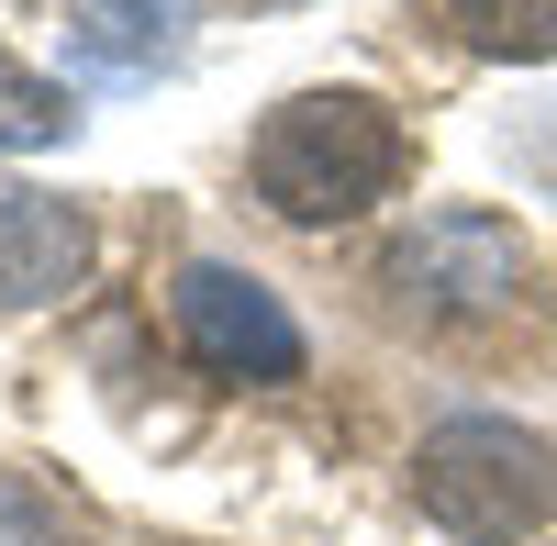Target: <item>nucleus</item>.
<instances>
[{
	"instance_id": "nucleus-1",
	"label": "nucleus",
	"mask_w": 557,
	"mask_h": 546,
	"mask_svg": "<svg viewBox=\"0 0 557 546\" xmlns=\"http://www.w3.org/2000/svg\"><path fill=\"white\" fill-rule=\"evenodd\" d=\"M401 167H412L401 112L368 89H301L257 123V201L290 223H346L368 201H391Z\"/></svg>"
},
{
	"instance_id": "nucleus-2",
	"label": "nucleus",
	"mask_w": 557,
	"mask_h": 546,
	"mask_svg": "<svg viewBox=\"0 0 557 546\" xmlns=\"http://www.w3.org/2000/svg\"><path fill=\"white\" fill-rule=\"evenodd\" d=\"M412 491H424V513L469 546H513L557 513V446L502 424V413H457L424 435V458H412Z\"/></svg>"
},
{
	"instance_id": "nucleus-3",
	"label": "nucleus",
	"mask_w": 557,
	"mask_h": 546,
	"mask_svg": "<svg viewBox=\"0 0 557 546\" xmlns=\"http://www.w3.org/2000/svg\"><path fill=\"white\" fill-rule=\"evenodd\" d=\"M535 280V246L502 212H424L412 235H391L380 290L424 324H480V312H513Z\"/></svg>"
},
{
	"instance_id": "nucleus-4",
	"label": "nucleus",
	"mask_w": 557,
	"mask_h": 546,
	"mask_svg": "<svg viewBox=\"0 0 557 546\" xmlns=\"http://www.w3.org/2000/svg\"><path fill=\"white\" fill-rule=\"evenodd\" d=\"M168 301H178V346H190L201 369L257 380V390L301 380V324H290V301L268 280H246V268H223V257H190Z\"/></svg>"
},
{
	"instance_id": "nucleus-5",
	"label": "nucleus",
	"mask_w": 557,
	"mask_h": 546,
	"mask_svg": "<svg viewBox=\"0 0 557 546\" xmlns=\"http://www.w3.org/2000/svg\"><path fill=\"white\" fill-rule=\"evenodd\" d=\"M78 268H89V212L34 190V178H0V312L78 290Z\"/></svg>"
},
{
	"instance_id": "nucleus-6",
	"label": "nucleus",
	"mask_w": 557,
	"mask_h": 546,
	"mask_svg": "<svg viewBox=\"0 0 557 546\" xmlns=\"http://www.w3.org/2000/svg\"><path fill=\"white\" fill-rule=\"evenodd\" d=\"M446 12H457V34L480 57H513V67L557 57V0H446Z\"/></svg>"
},
{
	"instance_id": "nucleus-7",
	"label": "nucleus",
	"mask_w": 557,
	"mask_h": 546,
	"mask_svg": "<svg viewBox=\"0 0 557 546\" xmlns=\"http://www.w3.org/2000/svg\"><path fill=\"white\" fill-rule=\"evenodd\" d=\"M78 12H89V45H101V57L146 67V57H168V45H178L190 0H78Z\"/></svg>"
},
{
	"instance_id": "nucleus-8",
	"label": "nucleus",
	"mask_w": 557,
	"mask_h": 546,
	"mask_svg": "<svg viewBox=\"0 0 557 546\" xmlns=\"http://www.w3.org/2000/svg\"><path fill=\"white\" fill-rule=\"evenodd\" d=\"M67 89L57 78H34V67H12L0 57V146H67Z\"/></svg>"
},
{
	"instance_id": "nucleus-9",
	"label": "nucleus",
	"mask_w": 557,
	"mask_h": 546,
	"mask_svg": "<svg viewBox=\"0 0 557 546\" xmlns=\"http://www.w3.org/2000/svg\"><path fill=\"white\" fill-rule=\"evenodd\" d=\"M0 546H67V524L45 513V491L23 469H0Z\"/></svg>"
}]
</instances>
